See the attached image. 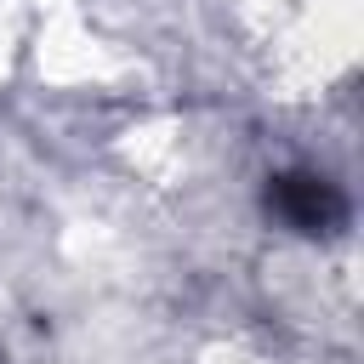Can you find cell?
<instances>
[{
    "label": "cell",
    "instance_id": "obj_1",
    "mask_svg": "<svg viewBox=\"0 0 364 364\" xmlns=\"http://www.w3.org/2000/svg\"><path fill=\"white\" fill-rule=\"evenodd\" d=\"M267 205L279 210V222H290V228H301V233H330L341 216H347V199L336 193V182H324V176H279L273 182V193H267Z\"/></svg>",
    "mask_w": 364,
    "mask_h": 364
}]
</instances>
